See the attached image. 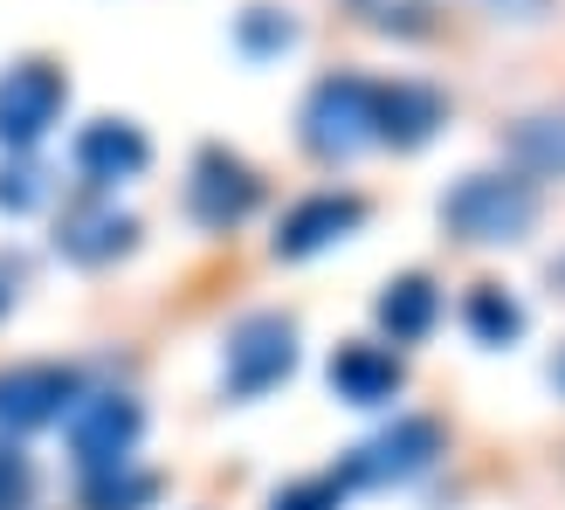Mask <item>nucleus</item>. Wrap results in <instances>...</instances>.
<instances>
[{
    "instance_id": "7",
    "label": "nucleus",
    "mask_w": 565,
    "mask_h": 510,
    "mask_svg": "<svg viewBox=\"0 0 565 510\" xmlns=\"http://www.w3.org/2000/svg\"><path fill=\"white\" fill-rule=\"evenodd\" d=\"M441 456V428L428 414H401L386 435H373L359 448V456H345V476H352V490H386V484H414L420 469H435Z\"/></svg>"
},
{
    "instance_id": "23",
    "label": "nucleus",
    "mask_w": 565,
    "mask_h": 510,
    "mask_svg": "<svg viewBox=\"0 0 565 510\" xmlns=\"http://www.w3.org/2000/svg\"><path fill=\"white\" fill-rule=\"evenodd\" d=\"M359 8H373V21L393 28V14H420V0H359Z\"/></svg>"
},
{
    "instance_id": "9",
    "label": "nucleus",
    "mask_w": 565,
    "mask_h": 510,
    "mask_svg": "<svg viewBox=\"0 0 565 510\" xmlns=\"http://www.w3.org/2000/svg\"><path fill=\"white\" fill-rule=\"evenodd\" d=\"M359 229H365V201H359V193H338V187L303 193V201L276 221V255H282V263H310V255L338 248Z\"/></svg>"
},
{
    "instance_id": "6",
    "label": "nucleus",
    "mask_w": 565,
    "mask_h": 510,
    "mask_svg": "<svg viewBox=\"0 0 565 510\" xmlns=\"http://www.w3.org/2000/svg\"><path fill=\"white\" fill-rule=\"evenodd\" d=\"M63 104H70V76L55 63H14L0 76V146L35 152L49 138V125L63 118Z\"/></svg>"
},
{
    "instance_id": "5",
    "label": "nucleus",
    "mask_w": 565,
    "mask_h": 510,
    "mask_svg": "<svg viewBox=\"0 0 565 510\" xmlns=\"http://www.w3.org/2000/svg\"><path fill=\"white\" fill-rule=\"evenodd\" d=\"M263 201V180L228 152V146H201L193 152V173H186V214L201 221L207 235H228L242 229Z\"/></svg>"
},
{
    "instance_id": "16",
    "label": "nucleus",
    "mask_w": 565,
    "mask_h": 510,
    "mask_svg": "<svg viewBox=\"0 0 565 510\" xmlns=\"http://www.w3.org/2000/svg\"><path fill=\"white\" fill-rule=\"evenodd\" d=\"M511 159L539 180H565V118H524L511 131Z\"/></svg>"
},
{
    "instance_id": "20",
    "label": "nucleus",
    "mask_w": 565,
    "mask_h": 510,
    "mask_svg": "<svg viewBox=\"0 0 565 510\" xmlns=\"http://www.w3.org/2000/svg\"><path fill=\"white\" fill-rule=\"evenodd\" d=\"M49 201V180L35 173V166H0V208H8V214H28V208H42Z\"/></svg>"
},
{
    "instance_id": "4",
    "label": "nucleus",
    "mask_w": 565,
    "mask_h": 510,
    "mask_svg": "<svg viewBox=\"0 0 565 510\" xmlns=\"http://www.w3.org/2000/svg\"><path fill=\"white\" fill-rule=\"evenodd\" d=\"M146 442V407L131 393H83L70 407V456L83 476H104V469H125Z\"/></svg>"
},
{
    "instance_id": "17",
    "label": "nucleus",
    "mask_w": 565,
    "mask_h": 510,
    "mask_svg": "<svg viewBox=\"0 0 565 510\" xmlns=\"http://www.w3.org/2000/svg\"><path fill=\"white\" fill-rule=\"evenodd\" d=\"M152 497H159V476L138 469V463L104 469V476H83V503H90V510H146Z\"/></svg>"
},
{
    "instance_id": "12",
    "label": "nucleus",
    "mask_w": 565,
    "mask_h": 510,
    "mask_svg": "<svg viewBox=\"0 0 565 510\" xmlns=\"http://www.w3.org/2000/svg\"><path fill=\"white\" fill-rule=\"evenodd\" d=\"M401 380H407V365H401V352H386V346H338L331 352V393L345 407H386L393 393H401Z\"/></svg>"
},
{
    "instance_id": "26",
    "label": "nucleus",
    "mask_w": 565,
    "mask_h": 510,
    "mask_svg": "<svg viewBox=\"0 0 565 510\" xmlns=\"http://www.w3.org/2000/svg\"><path fill=\"white\" fill-rule=\"evenodd\" d=\"M0 310H8V283H0Z\"/></svg>"
},
{
    "instance_id": "19",
    "label": "nucleus",
    "mask_w": 565,
    "mask_h": 510,
    "mask_svg": "<svg viewBox=\"0 0 565 510\" xmlns=\"http://www.w3.org/2000/svg\"><path fill=\"white\" fill-rule=\"evenodd\" d=\"M345 490H352L345 469H310V476H297V484H282L269 497V510H338V503H345Z\"/></svg>"
},
{
    "instance_id": "3",
    "label": "nucleus",
    "mask_w": 565,
    "mask_h": 510,
    "mask_svg": "<svg viewBox=\"0 0 565 510\" xmlns=\"http://www.w3.org/2000/svg\"><path fill=\"white\" fill-rule=\"evenodd\" d=\"M297 373V325L282 310H248L228 331V359H221V393L228 401H263L269 386Z\"/></svg>"
},
{
    "instance_id": "18",
    "label": "nucleus",
    "mask_w": 565,
    "mask_h": 510,
    "mask_svg": "<svg viewBox=\"0 0 565 510\" xmlns=\"http://www.w3.org/2000/svg\"><path fill=\"white\" fill-rule=\"evenodd\" d=\"M235 42L248 49V55H282L297 42V21L282 14V8H269V0H256V8H242V21H235Z\"/></svg>"
},
{
    "instance_id": "15",
    "label": "nucleus",
    "mask_w": 565,
    "mask_h": 510,
    "mask_svg": "<svg viewBox=\"0 0 565 510\" xmlns=\"http://www.w3.org/2000/svg\"><path fill=\"white\" fill-rule=\"evenodd\" d=\"M462 325L476 346H518L524 338V304L503 290V283H476L469 304H462Z\"/></svg>"
},
{
    "instance_id": "24",
    "label": "nucleus",
    "mask_w": 565,
    "mask_h": 510,
    "mask_svg": "<svg viewBox=\"0 0 565 510\" xmlns=\"http://www.w3.org/2000/svg\"><path fill=\"white\" fill-rule=\"evenodd\" d=\"M552 283H558V290H565V255H552V269H545Z\"/></svg>"
},
{
    "instance_id": "21",
    "label": "nucleus",
    "mask_w": 565,
    "mask_h": 510,
    "mask_svg": "<svg viewBox=\"0 0 565 510\" xmlns=\"http://www.w3.org/2000/svg\"><path fill=\"white\" fill-rule=\"evenodd\" d=\"M28 490H35V469H28L21 448H0V510H21Z\"/></svg>"
},
{
    "instance_id": "10",
    "label": "nucleus",
    "mask_w": 565,
    "mask_h": 510,
    "mask_svg": "<svg viewBox=\"0 0 565 510\" xmlns=\"http://www.w3.org/2000/svg\"><path fill=\"white\" fill-rule=\"evenodd\" d=\"M70 166L83 173V187L110 193V187H125V180H138L152 166V138L131 118H90L76 131V146H70Z\"/></svg>"
},
{
    "instance_id": "25",
    "label": "nucleus",
    "mask_w": 565,
    "mask_h": 510,
    "mask_svg": "<svg viewBox=\"0 0 565 510\" xmlns=\"http://www.w3.org/2000/svg\"><path fill=\"white\" fill-rule=\"evenodd\" d=\"M552 386H558V393H565V352H558V359H552Z\"/></svg>"
},
{
    "instance_id": "1",
    "label": "nucleus",
    "mask_w": 565,
    "mask_h": 510,
    "mask_svg": "<svg viewBox=\"0 0 565 510\" xmlns=\"http://www.w3.org/2000/svg\"><path fill=\"white\" fill-rule=\"evenodd\" d=\"M441 229L469 248H503L539 229V187L524 173H462L441 193Z\"/></svg>"
},
{
    "instance_id": "22",
    "label": "nucleus",
    "mask_w": 565,
    "mask_h": 510,
    "mask_svg": "<svg viewBox=\"0 0 565 510\" xmlns=\"http://www.w3.org/2000/svg\"><path fill=\"white\" fill-rule=\"evenodd\" d=\"M483 8H490L497 21H539V14H545V0H483Z\"/></svg>"
},
{
    "instance_id": "14",
    "label": "nucleus",
    "mask_w": 565,
    "mask_h": 510,
    "mask_svg": "<svg viewBox=\"0 0 565 510\" xmlns=\"http://www.w3.org/2000/svg\"><path fill=\"white\" fill-rule=\"evenodd\" d=\"M435 318H441V290L428 276H393L380 290V331L393 346H420L435 331Z\"/></svg>"
},
{
    "instance_id": "2",
    "label": "nucleus",
    "mask_w": 565,
    "mask_h": 510,
    "mask_svg": "<svg viewBox=\"0 0 565 510\" xmlns=\"http://www.w3.org/2000/svg\"><path fill=\"white\" fill-rule=\"evenodd\" d=\"M297 125H303V146L318 152V159H331V166L373 152L380 146V83L373 76H352V70L310 83Z\"/></svg>"
},
{
    "instance_id": "11",
    "label": "nucleus",
    "mask_w": 565,
    "mask_h": 510,
    "mask_svg": "<svg viewBox=\"0 0 565 510\" xmlns=\"http://www.w3.org/2000/svg\"><path fill=\"white\" fill-rule=\"evenodd\" d=\"M131 242H138V221H131L118 201H104L97 187L83 193V201H70L63 214H55V248H63L70 263H83V269L118 263Z\"/></svg>"
},
{
    "instance_id": "13",
    "label": "nucleus",
    "mask_w": 565,
    "mask_h": 510,
    "mask_svg": "<svg viewBox=\"0 0 565 510\" xmlns=\"http://www.w3.org/2000/svg\"><path fill=\"white\" fill-rule=\"evenodd\" d=\"M448 125V104L428 83H380V146L393 152H414Z\"/></svg>"
},
{
    "instance_id": "8",
    "label": "nucleus",
    "mask_w": 565,
    "mask_h": 510,
    "mask_svg": "<svg viewBox=\"0 0 565 510\" xmlns=\"http://www.w3.org/2000/svg\"><path fill=\"white\" fill-rule=\"evenodd\" d=\"M76 401H83V386H76L70 365H55V359H28V365L0 373V428L8 435L49 428V421H63Z\"/></svg>"
}]
</instances>
